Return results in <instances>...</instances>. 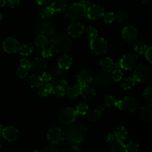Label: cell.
<instances>
[{
  "label": "cell",
  "instance_id": "1",
  "mask_svg": "<svg viewBox=\"0 0 152 152\" xmlns=\"http://www.w3.org/2000/svg\"><path fill=\"white\" fill-rule=\"evenodd\" d=\"M49 43L53 51L57 53H65L72 46L71 37L62 31H59L52 35L51 39L49 41Z\"/></svg>",
  "mask_w": 152,
  "mask_h": 152
},
{
  "label": "cell",
  "instance_id": "2",
  "mask_svg": "<svg viewBox=\"0 0 152 152\" xmlns=\"http://www.w3.org/2000/svg\"><path fill=\"white\" fill-rule=\"evenodd\" d=\"M87 135V128L85 125L77 123L68 126L65 133V137L71 143H81Z\"/></svg>",
  "mask_w": 152,
  "mask_h": 152
},
{
  "label": "cell",
  "instance_id": "3",
  "mask_svg": "<svg viewBox=\"0 0 152 152\" xmlns=\"http://www.w3.org/2000/svg\"><path fill=\"white\" fill-rule=\"evenodd\" d=\"M65 11L67 17L73 21H77L86 17L87 8L80 2L74 3L67 7Z\"/></svg>",
  "mask_w": 152,
  "mask_h": 152
},
{
  "label": "cell",
  "instance_id": "4",
  "mask_svg": "<svg viewBox=\"0 0 152 152\" xmlns=\"http://www.w3.org/2000/svg\"><path fill=\"white\" fill-rule=\"evenodd\" d=\"M134 79L138 83L148 81L152 77V70L151 67L146 65H140L135 67L134 71Z\"/></svg>",
  "mask_w": 152,
  "mask_h": 152
},
{
  "label": "cell",
  "instance_id": "5",
  "mask_svg": "<svg viewBox=\"0 0 152 152\" xmlns=\"http://www.w3.org/2000/svg\"><path fill=\"white\" fill-rule=\"evenodd\" d=\"M90 48L96 56H103L108 50V42L102 37H96L90 41Z\"/></svg>",
  "mask_w": 152,
  "mask_h": 152
},
{
  "label": "cell",
  "instance_id": "6",
  "mask_svg": "<svg viewBox=\"0 0 152 152\" xmlns=\"http://www.w3.org/2000/svg\"><path fill=\"white\" fill-rule=\"evenodd\" d=\"M137 102L132 96H125L120 100H118L117 107L122 111L127 113H132L137 108Z\"/></svg>",
  "mask_w": 152,
  "mask_h": 152
},
{
  "label": "cell",
  "instance_id": "7",
  "mask_svg": "<svg viewBox=\"0 0 152 152\" xmlns=\"http://www.w3.org/2000/svg\"><path fill=\"white\" fill-rule=\"evenodd\" d=\"M77 117V114L75 110L71 107H67L63 108L59 112V120L61 123L65 126H69L76 121Z\"/></svg>",
  "mask_w": 152,
  "mask_h": 152
},
{
  "label": "cell",
  "instance_id": "8",
  "mask_svg": "<svg viewBox=\"0 0 152 152\" xmlns=\"http://www.w3.org/2000/svg\"><path fill=\"white\" fill-rule=\"evenodd\" d=\"M138 63V56L135 53H127L120 59V67L126 71L133 70Z\"/></svg>",
  "mask_w": 152,
  "mask_h": 152
},
{
  "label": "cell",
  "instance_id": "9",
  "mask_svg": "<svg viewBox=\"0 0 152 152\" xmlns=\"http://www.w3.org/2000/svg\"><path fill=\"white\" fill-rule=\"evenodd\" d=\"M47 138L53 145H59L65 140V133L60 128H52L48 132Z\"/></svg>",
  "mask_w": 152,
  "mask_h": 152
},
{
  "label": "cell",
  "instance_id": "10",
  "mask_svg": "<svg viewBox=\"0 0 152 152\" xmlns=\"http://www.w3.org/2000/svg\"><path fill=\"white\" fill-rule=\"evenodd\" d=\"M105 14V10L99 4H92L87 8L86 16L91 20H98Z\"/></svg>",
  "mask_w": 152,
  "mask_h": 152
},
{
  "label": "cell",
  "instance_id": "11",
  "mask_svg": "<svg viewBox=\"0 0 152 152\" xmlns=\"http://www.w3.org/2000/svg\"><path fill=\"white\" fill-rule=\"evenodd\" d=\"M20 44L14 37H7L2 43V48L8 53H15L19 50Z\"/></svg>",
  "mask_w": 152,
  "mask_h": 152
},
{
  "label": "cell",
  "instance_id": "12",
  "mask_svg": "<svg viewBox=\"0 0 152 152\" xmlns=\"http://www.w3.org/2000/svg\"><path fill=\"white\" fill-rule=\"evenodd\" d=\"M47 68V63L45 60L42 58H35L30 61L29 71L34 74H38V73L42 72Z\"/></svg>",
  "mask_w": 152,
  "mask_h": 152
},
{
  "label": "cell",
  "instance_id": "13",
  "mask_svg": "<svg viewBox=\"0 0 152 152\" xmlns=\"http://www.w3.org/2000/svg\"><path fill=\"white\" fill-rule=\"evenodd\" d=\"M122 37L126 42H135L138 37L137 29L133 25L126 26L122 31Z\"/></svg>",
  "mask_w": 152,
  "mask_h": 152
},
{
  "label": "cell",
  "instance_id": "14",
  "mask_svg": "<svg viewBox=\"0 0 152 152\" xmlns=\"http://www.w3.org/2000/svg\"><path fill=\"white\" fill-rule=\"evenodd\" d=\"M85 28L81 22H72L68 28V34L73 38H80L84 34Z\"/></svg>",
  "mask_w": 152,
  "mask_h": 152
},
{
  "label": "cell",
  "instance_id": "15",
  "mask_svg": "<svg viewBox=\"0 0 152 152\" xmlns=\"http://www.w3.org/2000/svg\"><path fill=\"white\" fill-rule=\"evenodd\" d=\"M77 82L80 86L83 85H89L93 81V73L91 70L83 69L77 74Z\"/></svg>",
  "mask_w": 152,
  "mask_h": 152
},
{
  "label": "cell",
  "instance_id": "16",
  "mask_svg": "<svg viewBox=\"0 0 152 152\" xmlns=\"http://www.w3.org/2000/svg\"><path fill=\"white\" fill-rule=\"evenodd\" d=\"M1 134L4 140L10 141V142L16 140L19 135V130L13 126H7V127L4 128L1 131Z\"/></svg>",
  "mask_w": 152,
  "mask_h": 152
},
{
  "label": "cell",
  "instance_id": "17",
  "mask_svg": "<svg viewBox=\"0 0 152 152\" xmlns=\"http://www.w3.org/2000/svg\"><path fill=\"white\" fill-rule=\"evenodd\" d=\"M52 87V95L58 98H61L65 95L66 88L68 87V83L66 80H62L58 82L56 85H53Z\"/></svg>",
  "mask_w": 152,
  "mask_h": 152
},
{
  "label": "cell",
  "instance_id": "18",
  "mask_svg": "<svg viewBox=\"0 0 152 152\" xmlns=\"http://www.w3.org/2000/svg\"><path fill=\"white\" fill-rule=\"evenodd\" d=\"M111 77L106 72H101L96 74L94 78V83L99 88H105L111 83Z\"/></svg>",
  "mask_w": 152,
  "mask_h": 152
},
{
  "label": "cell",
  "instance_id": "19",
  "mask_svg": "<svg viewBox=\"0 0 152 152\" xmlns=\"http://www.w3.org/2000/svg\"><path fill=\"white\" fill-rule=\"evenodd\" d=\"M56 31V25L53 21L48 20L43 22L40 27V32L45 37L53 35Z\"/></svg>",
  "mask_w": 152,
  "mask_h": 152
},
{
  "label": "cell",
  "instance_id": "20",
  "mask_svg": "<svg viewBox=\"0 0 152 152\" xmlns=\"http://www.w3.org/2000/svg\"><path fill=\"white\" fill-rule=\"evenodd\" d=\"M80 94L83 96V99L90 100L96 96V91L89 85H83L80 86Z\"/></svg>",
  "mask_w": 152,
  "mask_h": 152
},
{
  "label": "cell",
  "instance_id": "21",
  "mask_svg": "<svg viewBox=\"0 0 152 152\" xmlns=\"http://www.w3.org/2000/svg\"><path fill=\"white\" fill-rule=\"evenodd\" d=\"M140 116L142 120L146 123H151L152 121V104L148 102L141 108Z\"/></svg>",
  "mask_w": 152,
  "mask_h": 152
},
{
  "label": "cell",
  "instance_id": "22",
  "mask_svg": "<svg viewBox=\"0 0 152 152\" xmlns=\"http://www.w3.org/2000/svg\"><path fill=\"white\" fill-rule=\"evenodd\" d=\"M58 67L62 70H68L71 68L73 64V59L71 56L63 54L59 57L58 60Z\"/></svg>",
  "mask_w": 152,
  "mask_h": 152
},
{
  "label": "cell",
  "instance_id": "23",
  "mask_svg": "<svg viewBox=\"0 0 152 152\" xmlns=\"http://www.w3.org/2000/svg\"><path fill=\"white\" fill-rule=\"evenodd\" d=\"M50 7L54 12H63L68 7V1L67 0H51Z\"/></svg>",
  "mask_w": 152,
  "mask_h": 152
},
{
  "label": "cell",
  "instance_id": "24",
  "mask_svg": "<svg viewBox=\"0 0 152 152\" xmlns=\"http://www.w3.org/2000/svg\"><path fill=\"white\" fill-rule=\"evenodd\" d=\"M52 86L51 83H48V82H43L41 86L38 88V94L42 97H47L50 96L52 94Z\"/></svg>",
  "mask_w": 152,
  "mask_h": 152
},
{
  "label": "cell",
  "instance_id": "25",
  "mask_svg": "<svg viewBox=\"0 0 152 152\" xmlns=\"http://www.w3.org/2000/svg\"><path fill=\"white\" fill-rule=\"evenodd\" d=\"M99 65L105 72L111 73L114 69V62L110 57L102 58L99 61Z\"/></svg>",
  "mask_w": 152,
  "mask_h": 152
},
{
  "label": "cell",
  "instance_id": "26",
  "mask_svg": "<svg viewBox=\"0 0 152 152\" xmlns=\"http://www.w3.org/2000/svg\"><path fill=\"white\" fill-rule=\"evenodd\" d=\"M114 134L115 135L117 142L124 143L128 136V132L124 126H119V127H117L114 132Z\"/></svg>",
  "mask_w": 152,
  "mask_h": 152
},
{
  "label": "cell",
  "instance_id": "27",
  "mask_svg": "<svg viewBox=\"0 0 152 152\" xmlns=\"http://www.w3.org/2000/svg\"><path fill=\"white\" fill-rule=\"evenodd\" d=\"M102 115V111H101L99 108H96V109H93L89 111L87 114V117L89 121L95 123V122H97L100 120Z\"/></svg>",
  "mask_w": 152,
  "mask_h": 152
},
{
  "label": "cell",
  "instance_id": "28",
  "mask_svg": "<svg viewBox=\"0 0 152 152\" xmlns=\"http://www.w3.org/2000/svg\"><path fill=\"white\" fill-rule=\"evenodd\" d=\"M34 46L31 42H25L20 45L19 51L22 56H27L32 53V52L34 51Z\"/></svg>",
  "mask_w": 152,
  "mask_h": 152
},
{
  "label": "cell",
  "instance_id": "29",
  "mask_svg": "<svg viewBox=\"0 0 152 152\" xmlns=\"http://www.w3.org/2000/svg\"><path fill=\"white\" fill-rule=\"evenodd\" d=\"M65 94L70 99H75L80 95V85L68 86Z\"/></svg>",
  "mask_w": 152,
  "mask_h": 152
},
{
  "label": "cell",
  "instance_id": "30",
  "mask_svg": "<svg viewBox=\"0 0 152 152\" xmlns=\"http://www.w3.org/2000/svg\"><path fill=\"white\" fill-rule=\"evenodd\" d=\"M42 83V77L36 74H32L28 79V84L31 88H39Z\"/></svg>",
  "mask_w": 152,
  "mask_h": 152
},
{
  "label": "cell",
  "instance_id": "31",
  "mask_svg": "<svg viewBox=\"0 0 152 152\" xmlns=\"http://www.w3.org/2000/svg\"><path fill=\"white\" fill-rule=\"evenodd\" d=\"M135 84H136V80L134 79V77H127L122 80L121 87L125 91L130 90L134 87Z\"/></svg>",
  "mask_w": 152,
  "mask_h": 152
},
{
  "label": "cell",
  "instance_id": "32",
  "mask_svg": "<svg viewBox=\"0 0 152 152\" xmlns=\"http://www.w3.org/2000/svg\"><path fill=\"white\" fill-rule=\"evenodd\" d=\"M133 46L134 50L137 54L140 55H143L145 50L147 49V47H148L147 45L145 44L143 41H141V40L135 42L134 43Z\"/></svg>",
  "mask_w": 152,
  "mask_h": 152
},
{
  "label": "cell",
  "instance_id": "33",
  "mask_svg": "<svg viewBox=\"0 0 152 152\" xmlns=\"http://www.w3.org/2000/svg\"><path fill=\"white\" fill-rule=\"evenodd\" d=\"M48 44L49 39H48L47 37L42 35V34L37 36V38L35 39V45L37 47L40 48H45L48 45Z\"/></svg>",
  "mask_w": 152,
  "mask_h": 152
},
{
  "label": "cell",
  "instance_id": "34",
  "mask_svg": "<svg viewBox=\"0 0 152 152\" xmlns=\"http://www.w3.org/2000/svg\"><path fill=\"white\" fill-rule=\"evenodd\" d=\"M54 13V10L52 9V7H50V6H45V7H44L43 8L41 9L39 14L40 16H41L42 19H48L53 16Z\"/></svg>",
  "mask_w": 152,
  "mask_h": 152
},
{
  "label": "cell",
  "instance_id": "35",
  "mask_svg": "<svg viewBox=\"0 0 152 152\" xmlns=\"http://www.w3.org/2000/svg\"><path fill=\"white\" fill-rule=\"evenodd\" d=\"M77 115H85L88 111V105L85 102H80L77 104L75 109Z\"/></svg>",
  "mask_w": 152,
  "mask_h": 152
},
{
  "label": "cell",
  "instance_id": "36",
  "mask_svg": "<svg viewBox=\"0 0 152 152\" xmlns=\"http://www.w3.org/2000/svg\"><path fill=\"white\" fill-rule=\"evenodd\" d=\"M115 19L120 23H126L129 19V14L126 10H120L115 15Z\"/></svg>",
  "mask_w": 152,
  "mask_h": 152
},
{
  "label": "cell",
  "instance_id": "37",
  "mask_svg": "<svg viewBox=\"0 0 152 152\" xmlns=\"http://www.w3.org/2000/svg\"><path fill=\"white\" fill-rule=\"evenodd\" d=\"M118 100L117 98L111 95H107L104 97V104L107 107H116L117 106Z\"/></svg>",
  "mask_w": 152,
  "mask_h": 152
},
{
  "label": "cell",
  "instance_id": "38",
  "mask_svg": "<svg viewBox=\"0 0 152 152\" xmlns=\"http://www.w3.org/2000/svg\"><path fill=\"white\" fill-rule=\"evenodd\" d=\"M85 31L86 33V35H87V38L89 40H92L94 39H95L96 37H97L98 35V31L95 28H94L93 26H89L87 28H85Z\"/></svg>",
  "mask_w": 152,
  "mask_h": 152
},
{
  "label": "cell",
  "instance_id": "39",
  "mask_svg": "<svg viewBox=\"0 0 152 152\" xmlns=\"http://www.w3.org/2000/svg\"><path fill=\"white\" fill-rule=\"evenodd\" d=\"M28 74H29V70H28V68L22 66V65H19L16 70V74L17 75L18 77H19L21 79L26 78L28 76Z\"/></svg>",
  "mask_w": 152,
  "mask_h": 152
},
{
  "label": "cell",
  "instance_id": "40",
  "mask_svg": "<svg viewBox=\"0 0 152 152\" xmlns=\"http://www.w3.org/2000/svg\"><path fill=\"white\" fill-rule=\"evenodd\" d=\"M123 77V73L121 70L119 68H116L111 71V79L114 82H120L121 81Z\"/></svg>",
  "mask_w": 152,
  "mask_h": 152
},
{
  "label": "cell",
  "instance_id": "41",
  "mask_svg": "<svg viewBox=\"0 0 152 152\" xmlns=\"http://www.w3.org/2000/svg\"><path fill=\"white\" fill-rule=\"evenodd\" d=\"M110 152H129L126 145L122 142H117L112 145Z\"/></svg>",
  "mask_w": 152,
  "mask_h": 152
},
{
  "label": "cell",
  "instance_id": "42",
  "mask_svg": "<svg viewBox=\"0 0 152 152\" xmlns=\"http://www.w3.org/2000/svg\"><path fill=\"white\" fill-rule=\"evenodd\" d=\"M128 151L129 152H137L139 150L140 145L137 142L134 140H130L127 145H126Z\"/></svg>",
  "mask_w": 152,
  "mask_h": 152
},
{
  "label": "cell",
  "instance_id": "43",
  "mask_svg": "<svg viewBox=\"0 0 152 152\" xmlns=\"http://www.w3.org/2000/svg\"><path fill=\"white\" fill-rule=\"evenodd\" d=\"M102 17H103L105 22H106L108 24L112 23L115 20V14L113 12H108V13H105V14H104V16Z\"/></svg>",
  "mask_w": 152,
  "mask_h": 152
},
{
  "label": "cell",
  "instance_id": "44",
  "mask_svg": "<svg viewBox=\"0 0 152 152\" xmlns=\"http://www.w3.org/2000/svg\"><path fill=\"white\" fill-rule=\"evenodd\" d=\"M143 96L145 99L147 101H148V102H152V88L151 86H148V88H146L144 90Z\"/></svg>",
  "mask_w": 152,
  "mask_h": 152
},
{
  "label": "cell",
  "instance_id": "45",
  "mask_svg": "<svg viewBox=\"0 0 152 152\" xmlns=\"http://www.w3.org/2000/svg\"><path fill=\"white\" fill-rule=\"evenodd\" d=\"M106 140H107V142H108V143L110 144V145H111L117 143V139H116V137H115V135H114V132H109V133L108 134Z\"/></svg>",
  "mask_w": 152,
  "mask_h": 152
},
{
  "label": "cell",
  "instance_id": "46",
  "mask_svg": "<svg viewBox=\"0 0 152 152\" xmlns=\"http://www.w3.org/2000/svg\"><path fill=\"white\" fill-rule=\"evenodd\" d=\"M42 56L43 58H49L53 56V50L51 48H45L42 50Z\"/></svg>",
  "mask_w": 152,
  "mask_h": 152
},
{
  "label": "cell",
  "instance_id": "47",
  "mask_svg": "<svg viewBox=\"0 0 152 152\" xmlns=\"http://www.w3.org/2000/svg\"><path fill=\"white\" fill-rule=\"evenodd\" d=\"M42 152H59V149L57 148V147L55 146V145L48 144L43 148Z\"/></svg>",
  "mask_w": 152,
  "mask_h": 152
},
{
  "label": "cell",
  "instance_id": "48",
  "mask_svg": "<svg viewBox=\"0 0 152 152\" xmlns=\"http://www.w3.org/2000/svg\"><path fill=\"white\" fill-rule=\"evenodd\" d=\"M145 58H146L147 60L148 61L149 63L152 62V47L151 46H148L147 47V49L145 50V53H144Z\"/></svg>",
  "mask_w": 152,
  "mask_h": 152
},
{
  "label": "cell",
  "instance_id": "49",
  "mask_svg": "<svg viewBox=\"0 0 152 152\" xmlns=\"http://www.w3.org/2000/svg\"><path fill=\"white\" fill-rule=\"evenodd\" d=\"M41 77H42V80L43 82H48V83H49V82L51 81L52 80L51 74H49V73H48V72L43 73V74H42Z\"/></svg>",
  "mask_w": 152,
  "mask_h": 152
},
{
  "label": "cell",
  "instance_id": "50",
  "mask_svg": "<svg viewBox=\"0 0 152 152\" xmlns=\"http://www.w3.org/2000/svg\"><path fill=\"white\" fill-rule=\"evenodd\" d=\"M7 2L11 8H14L19 4V0H7Z\"/></svg>",
  "mask_w": 152,
  "mask_h": 152
},
{
  "label": "cell",
  "instance_id": "51",
  "mask_svg": "<svg viewBox=\"0 0 152 152\" xmlns=\"http://www.w3.org/2000/svg\"><path fill=\"white\" fill-rule=\"evenodd\" d=\"M19 64H20V65H22V66H24L25 67V68H29L30 60L29 59H26V58H23V59H20V61H19Z\"/></svg>",
  "mask_w": 152,
  "mask_h": 152
},
{
  "label": "cell",
  "instance_id": "52",
  "mask_svg": "<svg viewBox=\"0 0 152 152\" xmlns=\"http://www.w3.org/2000/svg\"><path fill=\"white\" fill-rule=\"evenodd\" d=\"M91 2L92 0H81V1H80V3H81L83 5H84L86 8H88L89 6L91 5Z\"/></svg>",
  "mask_w": 152,
  "mask_h": 152
},
{
  "label": "cell",
  "instance_id": "53",
  "mask_svg": "<svg viewBox=\"0 0 152 152\" xmlns=\"http://www.w3.org/2000/svg\"><path fill=\"white\" fill-rule=\"evenodd\" d=\"M37 1V2L38 3V4H39V5H47V4H50V1H51V0H36Z\"/></svg>",
  "mask_w": 152,
  "mask_h": 152
},
{
  "label": "cell",
  "instance_id": "54",
  "mask_svg": "<svg viewBox=\"0 0 152 152\" xmlns=\"http://www.w3.org/2000/svg\"><path fill=\"white\" fill-rule=\"evenodd\" d=\"M7 3V0H0V8L4 7Z\"/></svg>",
  "mask_w": 152,
  "mask_h": 152
},
{
  "label": "cell",
  "instance_id": "55",
  "mask_svg": "<svg viewBox=\"0 0 152 152\" xmlns=\"http://www.w3.org/2000/svg\"><path fill=\"white\" fill-rule=\"evenodd\" d=\"M3 139H4V138H3L2 135H1V134L0 133V148H1V147H2V145H3Z\"/></svg>",
  "mask_w": 152,
  "mask_h": 152
},
{
  "label": "cell",
  "instance_id": "56",
  "mask_svg": "<svg viewBox=\"0 0 152 152\" xmlns=\"http://www.w3.org/2000/svg\"><path fill=\"white\" fill-rule=\"evenodd\" d=\"M150 1H151V0H140V1H141V2H142V4H148V3Z\"/></svg>",
  "mask_w": 152,
  "mask_h": 152
},
{
  "label": "cell",
  "instance_id": "57",
  "mask_svg": "<svg viewBox=\"0 0 152 152\" xmlns=\"http://www.w3.org/2000/svg\"><path fill=\"white\" fill-rule=\"evenodd\" d=\"M2 129H3V126H2V124L1 123V122H0V133L1 132Z\"/></svg>",
  "mask_w": 152,
  "mask_h": 152
},
{
  "label": "cell",
  "instance_id": "58",
  "mask_svg": "<svg viewBox=\"0 0 152 152\" xmlns=\"http://www.w3.org/2000/svg\"><path fill=\"white\" fill-rule=\"evenodd\" d=\"M32 152H42V151H39V150L36 149V150H34V151H33Z\"/></svg>",
  "mask_w": 152,
  "mask_h": 152
},
{
  "label": "cell",
  "instance_id": "59",
  "mask_svg": "<svg viewBox=\"0 0 152 152\" xmlns=\"http://www.w3.org/2000/svg\"><path fill=\"white\" fill-rule=\"evenodd\" d=\"M1 19H2V15H1V13H0V20Z\"/></svg>",
  "mask_w": 152,
  "mask_h": 152
}]
</instances>
